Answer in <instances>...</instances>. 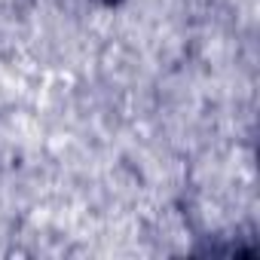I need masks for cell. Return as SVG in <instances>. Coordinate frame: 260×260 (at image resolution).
Segmentation results:
<instances>
[{"instance_id": "obj_1", "label": "cell", "mask_w": 260, "mask_h": 260, "mask_svg": "<svg viewBox=\"0 0 260 260\" xmlns=\"http://www.w3.org/2000/svg\"><path fill=\"white\" fill-rule=\"evenodd\" d=\"M98 4H104V7H110V4H116V0H98Z\"/></svg>"}]
</instances>
